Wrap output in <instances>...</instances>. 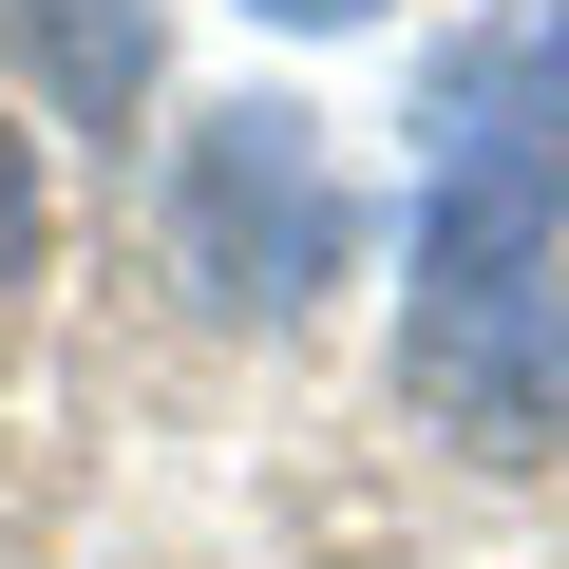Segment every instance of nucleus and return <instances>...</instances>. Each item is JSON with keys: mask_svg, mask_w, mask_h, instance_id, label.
<instances>
[{"mask_svg": "<svg viewBox=\"0 0 569 569\" xmlns=\"http://www.w3.org/2000/svg\"><path fill=\"white\" fill-rule=\"evenodd\" d=\"M418 418L475 437V456H569V266L512 247V266H418V342H399Z\"/></svg>", "mask_w": 569, "mask_h": 569, "instance_id": "nucleus-1", "label": "nucleus"}, {"mask_svg": "<svg viewBox=\"0 0 569 569\" xmlns=\"http://www.w3.org/2000/svg\"><path fill=\"white\" fill-rule=\"evenodd\" d=\"M171 247H190L209 305H305V284L342 266V171H323V133L266 114V96L209 114L190 171H171Z\"/></svg>", "mask_w": 569, "mask_h": 569, "instance_id": "nucleus-2", "label": "nucleus"}, {"mask_svg": "<svg viewBox=\"0 0 569 569\" xmlns=\"http://www.w3.org/2000/svg\"><path fill=\"white\" fill-rule=\"evenodd\" d=\"M456 133H569V0H531V20L437 58V152Z\"/></svg>", "mask_w": 569, "mask_h": 569, "instance_id": "nucleus-3", "label": "nucleus"}, {"mask_svg": "<svg viewBox=\"0 0 569 569\" xmlns=\"http://www.w3.org/2000/svg\"><path fill=\"white\" fill-rule=\"evenodd\" d=\"M0 20L39 39V77H58L77 114H133V96H152V20H133V0H0Z\"/></svg>", "mask_w": 569, "mask_h": 569, "instance_id": "nucleus-4", "label": "nucleus"}, {"mask_svg": "<svg viewBox=\"0 0 569 569\" xmlns=\"http://www.w3.org/2000/svg\"><path fill=\"white\" fill-rule=\"evenodd\" d=\"M0 284H39V152H20V114H0Z\"/></svg>", "mask_w": 569, "mask_h": 569, "instance_id": "nucleus-5", "label": "nucleus"}, {"mask_svg": "<svg viewBox=\"0 0 569 569\" xmlns=\"http://www.w3.org/2000/svg\"><path fill=\"white\" fill-rule=\"evenodd\" d=\"M247 20H305V39H342V20H380V0H247Z\"/></svg>", "mask_w": 569, "mask_h": 569, "instance_id": "nucleus-6", "label": "nucleus"}]
</instances>
